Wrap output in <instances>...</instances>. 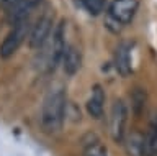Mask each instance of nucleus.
Here are the masks:
<instances>
[{"label":"nucleus","instance_id":"f257e3e1","mask_svg":"<svg viewBox=\"0 0 157 156\" xmlns=\"http://www.w3.org/2000/svg\"><path fill=\"white\" fill-rule=\"evenodd\" d=\"M66 115V95L62 90H51L41 109V123L48 131H57Z\"/></svg>","mask_w":157,"mask_h":156},{"label":"nucleus","instance_id":"f03ea898","mask_svg":"<svg viewBox=\"0 0 157 156\" xmlns=\"http://www.w3.org/2000/svg\"><path fill=\"white\" fill-rule=\"evenodd\" d=\"M28 30H29L28 18L13 23V28L10 30L7 38H5L3 43L0 45V56L5 58V59L12 56L13 53L21 46V43L25 41V38H26V35H28Z\"/></svg>","mask_w":157,"mask_h":156},{"label":"nucleus","instance_id":"7ed1b4c3","mask_svg":"<svg viewBox=\"0 0 157 156\" xmlns=\"http://www.w3.org/2000/svg\"><path fill=\"white\" fill-rule=\"evenodd\" d=\"M137 7H139V0H113L108 7V17L115 20L120 25H128L132 22Z\"/></svg>","mask_w":157,"mask_h":156},{"label":"nucleus","instance_id":"20e7f679","mask_svg":"<svg viewBox=\"0 0 157 156\" xmlns=\"http://www.w3.org/2000/svg\"><path fill=\"white\" fill-rule=\"evenodd\" d=\"M126 120H128V110L124 102L116 100L111 107V114H110V133H111V138L118 141V143L124 141Z\"/></svg>","mask_w":157,"mask_h":156},{"label":"nucleus","instance_id":"39448f33","mask_svg":"<svg viewBox=\"0 0 157 156\" xmlns=\"http://www.w3.org/2000/svg\"><path fill=\"white\" fill-rule=\"evenodd\" d=\"M51 28H52L51 17L44 15L43 18H39L36 22V25H34L31 28V31H29V46L31 48H41L44 43L48 41L49 35H51Z\"/></svg>","mask_w":157,"mask_h":156},{"label":"nucleus","instance_id":"423d86ee","mask_svg":"<svg viewBox=\"0 0 157 156\" xmlns=\"http://www.w3.org/2000/svg\"><path fill=\"white\" fill-rule=\"evenodd\" d=\"M115 67L120 72V76L128 77L132 72V66H131V45L129 43H121L116 48L115 53Z\"/></svg>","mask_w":157,"mask_h":156},{"label":"nucleus","instance_id":"0eeeda50","mask_svg":"<svg viewBox=\"0 0 157 156\" xmlns=\"http://www.w3.org/2000/svg\"><path fill=\"white\" fill-rule=\"evenodd\" d=\"M105 110V92L100 86H95L90 99L87 100V112L92 118H100Z\"/></svg>","mask_w":157,"mask_h":156},{"label":"nucleus","instance_id":"6e6552de","mask_svg":"<svg viewBox=\"0 0 157 156\" xmlns=\"http://www.w3.org/2000/svg\"><path fill=\"white\" fill-rule=\"evenodd\" d=\"M39 2H41V0H17V2L10 7V22L17 23L20 20L28 18V13L36 5H39Z\"/></svg>","mask_w":157,"mask_h":156},{"label":"nucleus","instance_id":"1a4fd4ad","mask_svg":"<svg viewBox=\"0 0 157 156\" xmlns=\"http://www.w3.org/2000/svg\"><path fill=\"white\" fill-rule=\"evenodd\" d=\"M80 62H82V58H80V53L77 51V48L66 46L64 54H62V67L66 71V74L74 76L80 69Z\"/></svg>","mask_w":157,"mask_h":156},{"label":"nucleus","instance_id":"9d476101","mask_svg":"<svg viewBox=\"0 0 157 156\" xmlns=\"http://www.w3.org/2000/svg\"><path fill=\"white\" fill-rule=\"evenodd\" d=\"M126 151L129 156H149L146 150L144 136L139 133H131L126 138Z\"/></svg>","mask_w":157,"mask_h":156},{"label":"nucleus","instance_id":"9b49d317","mask_svg":"<svg viewBox=\"0 0 157 156\" xmlns=\"http://www.w3.org/2000/svg\"><path fill=\"white\" fill-rule=\"evenodd\" d=\"M146 150L149 156H157V114L154 115L151 125H149V131L146 135Z\"/></svg>","mask_w":157,"mask_h":156},{"label":"nucleus","instance_id":"f8f14e48","mask_svg":"<svg viewBox=\"0 0 157 156\" xmlns=\"http://www.w3.org/2000/svg\"><path fill=\"white\" fill-rule=\"evenodd\" d=\"M83 156H110V153L100 140L92 138V141L83 143Z\"/></svg>","mask_w":157,"mask_h":156},{"label":"nucleus","instance_id":"ddd939ff","mask_svg":"<svg viewBox=\"0 0 157 156\" xmlns=\"http://www.w3.org/2000/svg\"><path fill=\"white\" fill-rule=\"evenodd\" d=\"M75 2L90 15H100L101 12H105L106 7V0H75Z\"/></svg>","mask_w":157,"mask_h":156},{"label":"nucleus","instance_id":"4468645a","mask_svg":"<svg viewBox=\"0 0 157 156\" xmlns=\"http://www.w3.org/2000/svg\"><path fill=\"white\" fill-rule=\"evenodd\" d=\"M3 2V5H7V7H12L15 2H17V0H2Z\"/></svg>","mask_w":157,"mask_h":156}]
</instances>
